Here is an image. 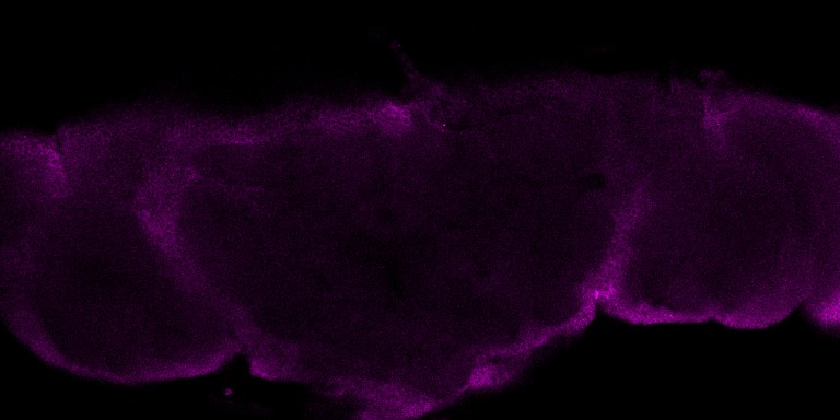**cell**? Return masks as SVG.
<instances>
[{"mask_svg": "<svg viewBox=\"0 0 840 420\" xmlns=\"http://www.w3.org/2000/svg\"><path fill=\"white\" fill-rule=\"evenodd\" d=\"M2 210L8 220L3 246L15 243L62 192L66 174L60 151L50 142L24 135L1 141Z\"/></svg>", "mask_w": 840, "mask_h": 420, "instance_id": "7a4b0ae2", "label": "cell"}, {"mask_svg": "<svg viewBox=\"0 0 840 420\" xmlns=\"http://www.w3.org/2000/svg\"><path fill=\"white\" fill-rule=\"evenodd\" d=\"M4 273L9 317L52 300L12 325L60 307L69 325L79 317V332L86 325L92 334L95 325L96 341L103 334L107 350L116 341L125 381L129 368L131 382L192 373L184 329L201 289L133 205L89 195L61 199L34 225Z\"/></svg>", "mask_w": 840, "mask_h": 420, "instance_id": "6da1fadb", "label": "cell"}]
</instances>
